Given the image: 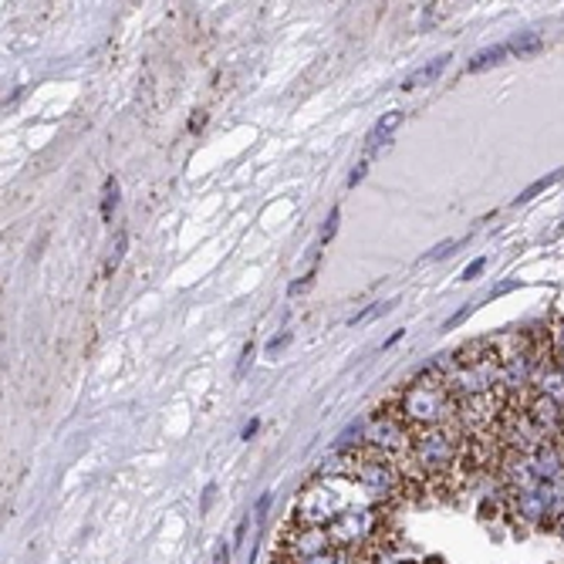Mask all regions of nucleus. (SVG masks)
Masks as SVG:
<instances>
[{"label": "nucleus", "mask_w": 564, "mask_h": 564, "mask_svg": "<svg viewBox=\"0 0 564 564\" xmlns=\"http://www.w3.org/2000/svg\"><path fill=\"white\" fill-rule=\"evenodd\" d=\"M382 409H389V413L399 423H405L413 433L456 423V402H453V395L446 389V379H443V372L436 366L423 369L413 382L402 386L389 399V405H382Z\"/></svg>", "instance_id": "1"}, {"label": "nucleus", "mask_w": 564, "mask_h": 564, "mask_svg": "<svg viewBox=\"0 0 564 564\" xmlns=\"http://www.w3.org/2000/svg\"><path fill=\"white\" fill-rule=\"evenodd\" d=\"M386 524H389L386 503H358L328 524V538L338 551L366 554L379 538H386Z\"/></svg>", "instance_id": "2"}, {"label": "nucleus", "mask_w": 564, "mask_h": 564, "mask_svg": "<svg viewBox=\"0 0 564 564\" xmlns=\"http://www.w3.org/2000/svg\"><path fill=\"white\" fill-rule=\"evenodd\" d=\"M341 484H348V480H315L312 487H304L301 497L294 500V510L288 521L328 528L332 521H338L345 514V510H351L358 503H372V500H355L351 494H341Z\"/></svg>", "instance_id": "3"}, {"label": "nucleus", "mask_w": 564, "mask_h": 564, "mask_svg": "<svg viewBox=\"0 0 564 564\" xmlns=\"http://www.w3.org/2000/svg\"><path fill=\"white\" fill-rule=\"evenodd\" d=\"M351 484L376 503H386V500H395L405 494V477L395 459H389L376 449H366V446H358Z\"/></svg>", "instance_id": "4"}, {"label": "nucleus", "mask_w": 564, "mask_h": 564, "mask_svg": "<svg viewBox=\"0 0 564 564\" xmlns=\"http://www.w3.org/2000/svg\"><path fill=\"white\" fill-rule=\"evenodd\" d=\"M413 430H409L405 423H399L389 409H376V413L366 420L362 426V440H358V446L366 449H376L389 459H395V464H402V459L409 456V449H413Z\"/></svg>", "instance_id": "5"}, {"label": "nucleus", "mask_w": 564, "mask_h": 564, "mask_svg": "<svg viewBox=\"0 0 564 564\" xmlns=\"http://www.w3.org/2000/svg\"><path fill=\"white\" fill-rule=\"evenodd\" d=\"M328 551H335L328 528L288 521V528L281 531V541L274 547V564H304V561L322 557Z\"/></svg>", "instance_id": "6"}, {"label": "nucleus", "mask_w": 564, "mask_h": 564, "mask_svg": "<svg viewBox=\"0 0 564 564\" xmlns=\"http://www.w3.org/2000/svg\"><path fill=\"white\" fill-rule=\"evenodd\" d=\"M507 58H518L514 37L503 41V44H494V47L477 51V55L467 62V72H470V75H477V72H487V68H494V65H500V62H507Z\"/></svg>", "instance_id": "7"}, {"label": "nucleus", "mask_w": 564, "mask_h": 564, "mask_svg": "<svg viewBox=\"0 0 564 564\" xmlns=\"http://www.w3.org/2000/svg\"><path fill=\"white\" fill-rule=\"evenodd\" d=\"M453 62V55L446 51V55H440V58H433V62H426L423 68H416L413 75H409L405 82H402V91H413V88H423V85H430V82H436L443 72H446V65Z\"/></svg>", "instance_id": "8"}, {"label": "nucleus", "mask_w": 564, "mask_h": 564, "mask_svg": "<svg viewBox=\"0 0 564 564\" xmlns=\"http://www.w3.org/2000/svg\"><path fill=\"white\" fill-rule=\"evenodd\" d=\"M405 122V112L402 109H395V112H389V116H382L376 126H372V132H369V139H366V149H369V156H372V152L382 145V142H389V135L399 129Z\"/></svg>", "instance_id": "9"}, {"label": "nucleus", "mask_w": 564, "mask_h": 564, "mask_svg": "<svg viewBox=\"0 0 564 564\" xmlns=\"http://www.w3.org/2000/svg\"><path fill=\"white\" fill-rule=\"evenodd\" d=\"M561 180H564V166H561V170H554L551 176H541V180H534V183H531L528 189H521V196L514 199V207H524V203H531V199H534L538 193L551 189V186H554V183H561Z\"/></svg>", "instance_id": "10"}, {"label": "nucleus", "mask_w": 564, "mask_h": 564, "mask_svg": "<svg viewBox=\"0 0 564 564\" xmlns=\"http://www.w3.org/2000/svg\"><path fill=\"white\" fill-rule=\"evenodd\" d=\"M544 338H547V348H551V355H554V362H557V358H564V318H554V322L547 325Z\"/></svg>", "instance_id": "11"}, {"label": "nucleus", "mask_w": 564, "mask_h": 564, "mask_svg": "<svg viewBox=\"0 0 564 564\" xmlns=\"http://www.w3.org/2000/svg\"><path fill=\"white\" fill-rule=\"evenodd\" d=\"M116 203H119V183L109 176L106 180V193H101V217L112 220V207H116Z\"/></svg>", "instance_id": "12"}, {"label": "nucleus", "mask_w": 564, "mask_h": 564, "mask_svg": "<svg viewBox=\"0 0 564 564\" xmlns=\"http://www.w3.org/2000/svg\"><path fill=\"white\" fill-rule=\"evenodd\" d=\"M395 301H379V304H369L366 307V312H358V315H351L348 318V325H366V322H372L376 315H382V312H389V307H392Z\"/></svg>", "instance_id": "13"}, {"label": "nucleus", "mask_w": 564, "mask_h": 564, "mask_svg": "<svg viewBox=\"0 0 564 564\" xmlns=\"http://www.w3.org/2000/svg\"><path fill=\"white\" fill-rule=\"evenodd\" d=\"M338 217H341V214H338V207H335V210L328 214V220H325V230H322V243H328V240L335 237V230H338Z\"/></svg>", "instance_id": "14"}, {"label": "nucleus", "mask_w": 564, "mask_h": 564, "mask_svg": "<svg viewBox=\"0 0 564 564\" xmlns=\"http://www.w3.org/2000/svg\"><path fill=\"white\" fill-rule=\"evenodd\" d=\"M453 247H456V240H443L440 247H433L423 261H436V258H446V253H453Z\"/></svg>", "instance_id": "15"}, {"label": "nucleus", "mask_w": 564, "mask_h": 564, "mask_svg": "<svg viewBox=\"0 0 564 564\" xmlns=\"http://www.w3.org/2000/svg\"><path fill=\"white\" fill-rule=\"evenodd\" d=\"M484 268H487V258H477V261H474V264H470L464 274H459V281H474L477 274H484Z\"/></svg>", "instance_id": "16"}, {"label": "nucleus", "mask_w": 564, "mask_h": 564, "mask_svg": "<svg viewBox=\"0 0 564 564\" xmlns=\"http://www.w3.org/2000/svg\"><path fill=\"white\" fill-rule=\"evenodd\" d=\"M250 358H253V341H247L243 345V351H240V366H237V379L247 372V362H250Z\"/></svg>", "instance_id": "17"}, {"label": "nucleus", "mask_w": 564, "mask_h": 564, "mask_svg": "<svg viewBox=\"0 0 564 564\" xmlns=\"http://www.w3.org/2000/svg\"><path fill=\"white\" fill-rule=\"evenodd\" d=\"M122 250H126V234H119V243H116V253L109 258V268L106 271H112V268H119V261H122Z\"/></svg>", "instance_id": "18"}, {"label": "nucleus", "mask_w": 564, "mask_h": 564, "mask_svg": "<svg viewBox=\"0 0 564 564\" xmlns=\"http://www.w3.org/2000/svg\"><path fill=\"white\" fill-rule=\"evenodd\" d=\"M366 170H369V163L362 160V163L355 166V173L348 176V186H358V183H362V180H366Z\"/></svg>", "instance_id": "19"}, {"label": "nucleus", "mask_w": 564, "mask_h": 564, "mask_svg": "<svg viewBox=\"0 0 564 564\" xmlns=\"http://www.w3.org/2000/svg\"><path fill=\"white\" fill-rule=\"evenodd\" d=\"M291 341V335H281V338H274V341H268V355H278L284 345Z\"/></svg>", "instance_id": "20"}, {"label": "nucleus", "mask_w": 564, "mask_h": 564, "mask_svg": "<svg viewBox=\"0 0 564 564\" xmlns=\"http://www.w3.org/2000/svg\"><path fill=\"white\" fill-rule=\"evenodd\" d=\"M312 278H315V271L307 274L304 281H294V284H291V294H301V291H307V288H312Z\"/></svg>", "instance_id": "21"}, {"label": "nucleus", "mask_w": 564, "mask_h": 564, "mask_svg": "<svg viewBox=\"0 0 564 564\" xmlns=\"http://www.w3.org/2000/svg\"><path fill=\"white\" fill-rule=\"evenodd\" d=\"M214 564H230V547H227V544H220V547H217Z\"/></svg>", "instance_id": "22"}, {"label": "nucleus", "mask_w": 564, "mask_h": 564, "mask_svg": "<svg viewBox=\"0 0 564 564\" xmlns=\"http://www.w3.org/2000/svg\"><path fill=\"white\" fill-rule=\"evenodd\" d=\"M214 494H217V490H214V487H207V497H203V510H207V507L214 503Z\"/></svg>", "instance_id": "23"}, {"label": "nucleus", "mask_w": 564, "mask_h": 564, "mask_svg": "<svg viewBox=\"0 0 564 564\" xmlns=\"http://www.w3.org/2000/svg\"><path fill=\"white\" fill-rule=\"evenodd\" d=\"M253 433H258V420H253V423H250V426H247V430H243V440H250V436H253Z\"/></svg>", "instance_id": "24"}, {"label": "nucleus", "mask_w": 564, "mask_h": 564, "mask_svg": "<svg viewBox=\"0 0 564 564\" xmlns=\"http://www.w3.org/2000/svg\"><path fill=\"white\" fill-rule=\"evenodd\" d=\"M554 531H557V534H561V541H564V518L557 521V528H554Z\"/></svg>", "instance_id": "25"}, {"label": "nucleus", "mask_w": 564, "mask_h": 564, "mask_svg": "<svg viewBox=\"0 0 564 564\" xmlns=\"http://www.w3.org/2000/svg\"><path fill=\"white\" fill-rule=\"evenodd\" d=\"M557 369H561V372H564V358H557Z\"/></svg>", "instance_id": "26"}]
</instances>
